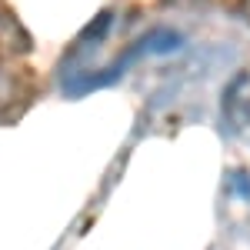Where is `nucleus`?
Wrapping results in <instances>:
<instances>
[{"label": "nucleus", "instance_id": "f257e3e1", "mask_svg": "<svg viewBox=\"0 0 250 250\" xmlns=\"http://www.w3.org/2000/svg\"><path fill=\"white\" fill-rule=\"evenodd\" d=\"M224 120L230 130H244L250 124V74H237L224 90Z\"/></svg>", "mask_w": 250, "mask_h": 250}, {"label": "nucleus", "instance_id": "7ed1b4c3", "mask_svg": "<svg viewBox=\"0 0 250 250\" xmlns=\"http://www.w3.org/2000/svg\"><path fill=\"white\" fill-rule=\"evenodd\" d=\"M20 100H23V83L14 74V67L7 63V57H0V120L14 114Z\"/></svg>", "mask_w": 250, "mask_h": 250}, {"label": "nucleus", "instance_id": "20e7f679", "mask_svg": "<svg viewBox=\"0 0 250 250\" xmlns=\"http://www.w3.org/2000/svg\"><path fill=\"white\" fill-rule=\"evenodd\" d=\"M164 7H193V3H200V0H160Z\"/></svg>", "mask_w": 250, "mask_h": 250}, {"label": "nucleus", "instance_id": "f03ea898", "mask_svg": "<svg viewBox=\"0 0 250 250\" xmlns=\"http://www.w3.org/2000/svg\"><path fill=\"white\" fill-rule=\"evenodd\" d=\"M30 54V37L10 14H0V57H23Z\"/></svg>", "mask_w": 250, "mask_h": 250}, {"label": "nucleus", "instance_id": "39448f33", "mask_svg": "<svg viewBox=\"0 0 250 250\" xmlns=\"http://www.w3.org/2000/svg\"><path fill=\"white\" fill-rule=\"evenodd\" d=\"M240 17L250 23V0H240Z\"/></svg>", "mask_w": 250, "mask_h": 250}]
</instances>
